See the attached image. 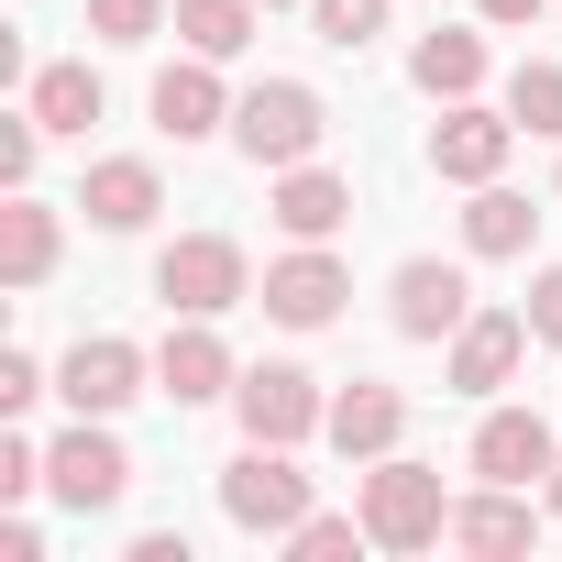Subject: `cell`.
Returning a JSON list of instances; mask_svg holds the SVG:
<instances>
[{"label":"cell","mask_w":562,"mask_h":562,"mask_svg":"<svg viewBox=\"0 0 562 562\" xmlns=\"http://www.w3.org/2000/svg\"><path fill=\"white\" fill-rule=\"evenodd\" d=\"M364 529H375V551H441L452 540V496H441V474L430 463H408V452H386V463H364Z\"/></svg>","instance_id":"1"},{"label":"cell","mask_w":562,"mask_h":562,"mask_svg":"<svg viewBox=\"0 0 562 562\" xmlns=\"http://www.w3.org/2000/svg\"><path fill=\"white\" fill-rule=\"evenodd\" d=\"M221 518H232L243 540H288V529L310 518V474H299V452H288V441H243V452L221 463Z\"/></svg>","instance_id":"2"},{"label":"cell","mask_w":562,"mask_h":562,"mask_svg":"<svg viewBox=\"0 0 562 562\" xmlns=\"http://www.w3.org/2000/svg\"><path fill=\"white\" fill-rule=\"evenodd\" d=\"M155 299H166L177 321H221V310L254 299V265H243L232 232H177V243L155 254Z\"/></svg>","instance_id":"3"},{"label":"cell","mask_w":562,"mask_h":562,"mask_svg":"<svg viewBox=\"0 0 562 562\" xmlns=\"http://www.w3.org/2000/svg\"><path fill=\"white\" fill-rule=\"evenodd\" d=\"M321 133H331V111H321V89L310 78H265V89H243L232 100V144L276 177V166H310L321 155Z\"/></svg>","instance_id":"4"},{"label":"cell","mask_w":562,"mask_h":562,"mask_svg":"<svg viewBox=\"0 0 562 562\" xmlns=\"http://www.w3.org/2000/svg\"><path fill=\"white\" fill-rule=\"evenodd\" d=\"M232 408H243V441H310V430H331V397H321V375L310 364H254L243 386H232Z\"/></svg>","instance_id":"5"},{"label":"cell","mask_w":562,"mask_h":562,"mask_svg":"<svg viewBox=\"0 0 562 562\" xmlns=\"http://www.w3.org/2000/svg\"><path fill=\"white\" fill-rule=\"evenodd\" d=\"M265 321H288V331H331L342 321V299H353V276H342V254L331 243H299V254H276L265 265Z\"/></svg>","instance_id":"6"},{"label":"cell","mask_w":562,"mask_h":562,"mask_svg":"<svg viewBox=\"0 0 562 562\" xmlns=\"http://www.w3.org/2000/svg\"><path fill=\"white\" fill-rule=\"evenodd\" d=\"M45 496L78 507V518H89V507H122V496H133V452H122L100 419H78V430H56V452H45Z\"/></svg>","instance_id":"7"},{"label":"cell","mask_w":562,"mask_h":562,"mask_svg":"<svg viewBox=\"0 0 562 562\" xmlns=\"http://www.w3.org/2000/svg\"><path fill=\"white\" fill-rule=\"evenodd\" d=\"M507 155H518V122H507V111H485V100H441V122H430V177L485 188V177H507Z\"/></svg>","instance_id":"8"},{"label":"cell","mask_w":562,"mask_h":562,"mask_svg":"<svg viewBox=\"0 0 562 562\" xmlns=\"http://www.w3.org/2000/svg\"><path fill=\"white\" fill-rule=\"evenodd\" d=\"M144 375H155V364H144L122 331H89V342L56 364V397H67L78 419H111V408H133V397H144Z\"/></svg>","instance_id":"9"},{"label":"cell","mask_w":562,"mask_h":562,"mask_svg":"<svg viewBox=\"0 0 562 562\" xmlns=\"http://www.w3.org/2000/svg\"><path fill=\"white\" fill-rule=\"evenodd\" d=\"M551 463H562V441H551L540 408H485L474 419V474L485 485H551Z\"/></svg>","instance_id":"10"},{"label":"cell","mask_w":562,"mask_h":562,"mask_svg":"<svg viewBox=\"0 0 562 562\" xmlns=\"http://www.w3.org/2000/svg\"><path fill=\"white\" fill-rule=\"evenodd\" d=\"M155 133H166V144H210V133H232L221 56H177V67L155 78Z\"/></svg>","instance_id":"11"},{"label":"cell","mask_w":562,"mask_h":562,"mask_svg":"<svg viewBox=\"0 0 562 562\" xmlns=\"http://www.w3.org/2000/svg\"><path fill=\"white\" fill-rule=\"evenodd\" d=\"M529 342H540V331H529V310H474V321L452 331V364H441V375H452L463 397H496V386L518 375V353H529Z\"/></svg>","instance_id":"12"},{"label":"cell","mask_w":562,"mask_h":562,"mask_svg":"<svg viewBox=\"0 0 562 562\" xmlns=\"http://www.w3.org/2000/svg\"><path fill=\"white\" fill-rule=\"evenodd\" d=\"M265 221L288 232V243H331V232L353 221V177H331V166H276Z\"/></svg>","instance_id":"13"},{"label":"cell","mask_w":562,"mask_h":562,"mask_svg":"<svg viewBox=\"0 0 562 562\" xmlns=\"http://www.w3.org/2000/svg\"><path fill=\"white\" fill-rule=\"evenodd\" d=\"M386 299H397V331H408V342H452V331L474 321L463 265H430V254H408V265H397V288H386Z\"/></svg>","instance_id":"14"},{"label":"cell","mask_w":562,"mask_h":562,"mask_svg":"<svg viewBox=\"0 0 562 562\" xmlns=\"http://www.w3.org/2000/svg\"><path fill=\"white\" fill-rule=\"evenodd\" d=\"M155 386H166L177 408H210V397H232V386H243V364H232V342H221L210 321H177V331H166V353H155Z\"/></svg>","instance_id":"15"},{"label":"cell","mask_w":562,"mask_h":562,"mask_svg":"<svg viewBox=\"0 0 562 562\" xmlns=\"http://www.w3.org/2000/svg\"><path fill=\"white\" fill-rule=\"evenodd\" d=\"M540 540V507H529V485H474V496H452V551H474V562H507V551H529Z\"/></svg>","instance_id":"16"},{"label":"cell","mask_w":562,"mask_h":562,"mask_svg":"<svg viewBox=\"0 0 562 562\" xmlns=\"http://www.w3.org/2000/svg\"><path fill=\"white\" fill-rule=\"evenodd\" d=\"M78 210H89L100 232H144V221L166 210V177H155V155H100V166H89V188H78Z\"/></svg>","instance_id":"17"},{"label":"cell","mask_w":562,"mask_h":562,"mask_svg":"<svg viewBox=\"0 0 562 562\" xmlns=\"http://www.w3.org/2000/svg\"><path fill=\"white\" fill-rule=\"evenodd\" d=\"M397 441H408V397H397V386H364V375H353V386L331 397V452H342V463H386Z\"/></svg>","instance_id":"18"},{"label":"cell","mask_w":562,"mask_h":562,"mask_svg":"<svg viewBox=\"0 0 562 562\" xmlns=\"http://www.w3.org/2000/svg\"><path fill=\"white\" fill-rule=\"evenodd\" d=\"M56 254H67L56 210H45L34 188H12V210H0V288H45V276H56Z\"/></svg>","instance_id":"19"},{"label":"cell","mask_w":562,"mask_h":562,"mask_svg":"<svg viewBox=\"0 0 562 562\" xmlns=\"http://www.w3.org/2000/svg\"><path fill=\"white\" fill-rule=\"evenodd\" d=\"M408 78H419L430 100H474V89H485V34H463V23L419 34V45H408Z\"/></svg>","instance_id":"20"},{"label":"cell","mask_w":562,"mask_h":562,"mask_svg":"<svg viewBox=\"0 0 562 562\" xmlns=\"http://www.w3.org/2000/svg\"><path fill=\"white\" fill-rule=\"evenodd\" d=\"M529 232H540V210L518 199V188H474V210H463V254H485V265H507V254H529Z\"/></svg>","instance_id":"21"},{"label":"cell","mask_w":562,"mask_h":562,"mask_svg":"<svg viewBox=\"0 0 562 562\" xmlns=\"http://www.w3.org/2000/svg\"><path fill=\"white\" fill-rule=\"evenodd\" d=\"M254 23H265V0H177V34H188V56H243L254 45Z\"/></svg>","instance_id":"22"},{"label":"cell","mask_w":562,"mask_h":562,"mask_svg":"<svg viewBox=\"0 0 562 562\" xmlns=\"http://www.w3.org/2000/svg\"><path fill=\"white\" fill-rule=\"evenodd\" d=\"M23 111H34L45 133H89V122H100V78H89V67H34Z\"/></svg>","instance_id":"23"},{"label":"cell","mask_w":562,"mask_h":562,"mask_svg":"<svg viewBox=\"0 0 562 562\" xmlns=\"http://www.w3.org/2000/svg\"><path fill=\"white\" fill-rule=\"evenodd\" d=\"M507 122L540 133V144H562V67H551V56H529V67L507 78Z\"/></svg>","instance_id":"24"},{"label":"cell","mask_w":562,"mask_h":562,"mask_svg":"<svg viewBox=\"0 0 562 562\" xmlns=\"http://www.w3.org/2000/svg\"><path fill=\"white\" fill-rule=\"evenodd\" d=\"M177 23V0H89V34L100 45H155Z\"/></svg>","instance_id":"25"},{"label":"cell","mask_w":562,"mask_h":562,"mask_svg":"<svg viewBox=\"0 0 562 562\" xmlns=\"http://www.w3.org/2000/svg\"><path fill=\"white\" fill-rule=\"evenodd\" d=\"M310 34L342 45V56H364V45L386 34V0H310Z\"/></svg>","instance_id":"26"},{"label":"cell","mask_w":562,"mask_h":562,"mask_svg":"<svg viewBox=\"0 0 562 562\" xmlns=\"http://www.w3.org/2000/svg\"><path fill=\"white\" fill-rule=\"evenodd\" d=\"M288 551H299V562H342V551H375V529H364V507H353V518H321V507H310V518L288 529Z\"/></svg>","instance_id":"27"},{"label":"cell","mask_w":562,"mask_h":562,"mask_svg":"<svg viewBox=\"0 0 562 562\" xmlns=\"http://www.w3.org/2000/svg\"><path fill=\"white\" fill-rule=\"evenodd\" d=\"M34 155H45V122H34V111H12V122H0V177L34 188Z\"/></svg>","instance_id":"28"},{"label":"cell","mask_w":562,"mask_h":562,"mask_svg":"<svg viewBox=\"0 0 562 562\" xmlns=\"http://www.w3.org/2000/svg\"><path fill=\"white\" fill-rule=\"evenodd\" d=\"M34 397H45V364L34 353H0V419H23Z\"/></svg>","instance_id":"29"},{"label":"cell","mask_w":562,"mask_h":562,"mask_svg":"<svg viewBox=\"0 0 562 562\" xmlns=\"http://www.w3.org/2000/svg\"><path fill=\"white\" fill-rule=\"evenodd\" d=\"M529 331L562 353V265H540V276H529Z\"/></svg>","instance_id":"30"},{"label":"cell","mask_w":562,"mask_h":562,"mask_svg":"<svg viewBox=\"0 0 562 562\" xmlns=\"http://www.w3.org/2000/svg\"><path fill=\"white\" fill-rule=\"evenodd\" d=\"M34 485H45V452L12 430V441H0V496H34Z\"/></svg>","instance_id":"31"},{"label":"cell","mask_w":562,"mask_h":562,"mask_svg":"<svg viewBox=\"0 0 562 562\" xmlns=\"http://www.w3.org/2000/svg\"><path fill=\"white\" fill-rule=\"evenodd\" d=\"M474 12H485L496 34H518V23H540V12H551V0H474Z\"/></svg>","instance_id":"32"},{"label":"cell","mask_w":562,"mask_h":562,"mask_svg":"<svg viewBox=\"0 0 562 562\" xmlns=\"http://www.w3.org/2000/svg\"><path fill=\"white\" fill-rule=\"evenodd\" d=\"M551 518H562V463H551Z\"/></svg>","instance_id":"33"},{"label":"cell","mask_w":562,"mask_h":562,"mask_svg":"<svg viewBox=\"0 0 562 562\" xmlns=\"http://www.w3.org/2000/svg\"><path fill=\"white\" fill-rule=\"evenodd\" d=\"M265 12H310V0H265Z\"/></svg>","instance_id":"34"}]
</instances>
